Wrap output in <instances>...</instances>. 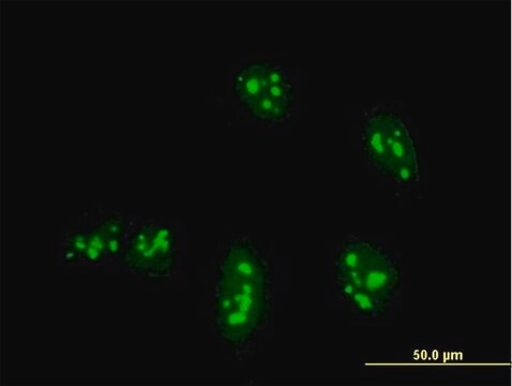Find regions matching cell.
I'll return each instance as SVG.
<instances>
[{
  "label": "cell",
  "instance_id": "6da1fadb",
  "mask_svg": "<svg viewBox=\"0 0 512 386\" xmlns=\"http://www.w3.org/2000/svg\"><path fill=\"white\" fill-rule=\"evenodd\" d=\"M268 275L258 250L246 241L233 243L220 265L215 298L219 336L244 346L259 332L267 314Z\"/></svg>",
  "mask_w": 512,
  "mask_h": 386
},
{
  "label": "cell",
  "instance_id": "7a4b0ae2",
  "mask_svg": "<svg viewBox=\"0 0 512 386\" xmlns=\"http://www.w3.org/2000/svg\"><path fill=\"white\" fill-rule=\"evenodd\" d=\"M338 290L356 314L373 317L385 303L390 271L384 252L364 241L345 243L335 261Z\"/></svg>",
  "mask_w": 512,
  "mask_h": 386
},
{
  "label": "cell",
  "instance_id": "3957f363",
  "mask_svg": "<svg viewBox=\"0 0 512 386\" xmlns=\"http://www.w3.org/2000/svg\"><path fill=\"white\" fill-rule=\"evenodd\" d=\"M178 260V239L173 228L146 222L131 235L123 263L138 275L163 278L171 275Z\"/></svg>",
  "mask_w": 512,
  "mask_h": 386
},
{
  "label": "cell",
  "instance_id": "277c9868",
  "mask_svg": "<svg viewBox=\"0 0 512 386\" xmlns=\"http://www.w3.org/2000/svg\"><path fill=\"white\" fill-rule=\"evenodd\" d=\"M270 62L252 61L240 67L233 77V93L248 110L265 92Z\"/></svg>",
  "mask_w": 512,
  "mask_h": 386
},
{
  "label": "cell",
  "instance_id": "5b68a950",
  "mask_svg": "<svg viewBox=\"0 0 512 386\" xmlns=\"http://www.w3.org/2000/svg\"><path fill=\"white\" fill-rule=\"evenodd\" d=\"M360 145L370 165L382 171L389 156L390 138L370 109L361 118Z\"/></svg>",
  "mask_w": 512,
  "mask_h": 386
},
{
  "label": "cell",
  "instance_id": "8992f818",
  "mask_svg": "<svg viewBox=\"0 0 512 386\" xmlns=\"http://www.w3.org/2000/svg\"><path fill=\"white\" fill-rule=\"evenodd\" d=\"M107 256H117L123 246L124 226L120 220L110 218L101 225Z\"/></svg>",
  "mask_w": 512,
  "mask_h": 386
},
{
  "label": "cell",
  "instance_id": "52a82bcc",
  "mask_svg": "<svg viewBox=\"0 0 512 386\" xmlns=\"http://www.w3.org/2000/svg\"><path fill=\"white\" fill-rule=\"evenodd\" d=\"M107 255L105 251V240L101 226L88 231V244L85 250L83 261L90 265H97Z\"/></svg>",
  "mask_w": 512,
  "mask_h": 386
},
{
  "label": "cell",
  "instance_id": "ba28073f",
  "mask_svg": "<svg viewBox=\"0 0 512 386\" xmlns=\"http://www.w3.org/2000/svg\"><path fill=\"white\" fill-rule=\"evenodd\" d=\"M88 244V231H77L71 234L66 244L62 259L64 263L71 264L83 260Z\"/></svg>",
  "mask_w": 512,
  "mask_h": 386
}]
</instances>
